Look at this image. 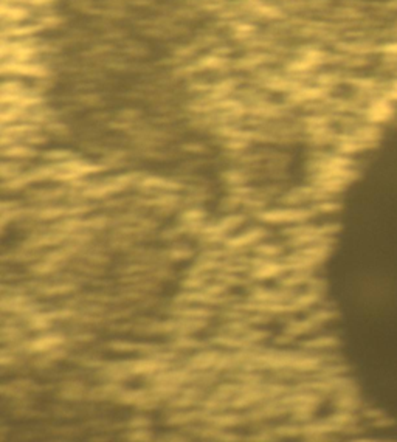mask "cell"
<instances>
[{"mask_svg":"<svg viewBox=\"0 0 397 442\" xmlns=\"http://www.w3.org/2000/svg\"><path fill=\"white\" fill-rule=\"evenodd\" d=\"M5 155H13V157H27V155H35V151L28 149V147L14 146V147H11L10 151H5Z\"/></svg>","mask_w":397,"mask_h":442,"instance_id":"cell-1","label":"cell"}]
</instances>
